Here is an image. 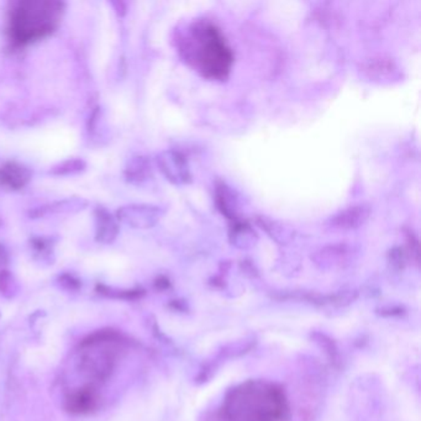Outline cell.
I'll list each match as a JSON object with an SVG mask.
<instances>
[{"mask_svg":"<svg viewBox=\"0 0 421 421\" xmlns=\"http://www.w3.org/2000/svg\"><path fill=\"white\" fill-rule=\"evenodd\" d=\"M66 4L52 0H22L9 10L8 39L14 49L52 34L61 23Z\"/></svg>","mask_w":421,"mask_h":421,"instance_id":"6da1fadb","label":"cell"},{"mask_svg":"<svg viewBox=\"0 0 421 421\" xmlns=\"http://www.w3.org/2000/svg\"><path fill=\"white\" fill-rule=\"evenodd\" d=\"M197 40V61L203 71L212 76H223L229 71L230 52L220 37L219 31L212 25H205L194 33Z\"/></svg>","mask_w":421,"mask_h":421,"instance_id":"7a4b0ae2","label":"cell"},{"mask_svg":"<svg viewBox=\"0 0 421 421\" xmlns=\"http://www.w3.org/2000/svg\"><path fill=\"white\" fill-rule=\"evenodd\" d=\"M161 215V209L155 205L129 204L118 209L115 218L119 224L128 225L134 229H148L157 224Z\"/></svg>","mask_w":421,"mask_h":421,"instance_id":"3957f363","label":"cell"},{"mask_svg":"<svg viewBox=\"0 0 421 421\" xmlns=\"http://www.w3.org/2000/svg\"><path fill=\"white\" fill-rule=\"evenodd\" d=\"M31 177V169L15 161L6 162L0 167V187L3 189L20 191L28 186Z\"/></svg>","mask_w":421,"mask_h":421,"instance_id":"277c9868","label":"cell"},{"mask_svg":"<svg viewBox=\"0 0 421 421\" xmlns=\"http://www.w3.org/2000/svg\"><path fill=\"white\" fill-rule=\"evenodd\" d=\"M96 220V241L101 243H112L120 232L118 220L107 208L98 207L94 210Z\"/></svg>","mask_w":421,"mask_h":421,"instance_id":"5b68a950","label":"cell"},{"mask_svg":"<svg viewBox=\"0 0 421 421\" xmlns=\"http://www.w3.org/2000/svg\"><path fill=\"white\" fill-rule=\"evenodd\" d=\"M88 204H89L88 200H85L83 198H68V199L50 203V204H46L39 208L33 209V210H30L28 216L31 219H40L50 214L78 213V212L85 210L88 207Z\"/></svg>","mask_w":421,"mask_h":421,"instance_id":"8992f818","label":"cell"},{"mask_svg":"<svg viewBox=\"0 0 421 421\" xmlns=\"http://www.w3.org/2000/svg\"><path fill=\"white\" fill-rule=\"evenodd\" d=\"M158 166L166 174L169 180L174 183L184 182L187 178V169L184 161L174 152H164L161 156H158Z\"/></svg>","mask_w":421,"mask_h":421,"instance_id":"52a82bcc","label":"cell"},{"mask_svg":"<svg viewBox=\"0 0 421 421\" xmlns=\"http://www.w3.org/2000/svg\"><path fill=\"white\" fill-rule=\"evenodd\" d=\"M98 398L93 389L85 388L76 393L71 394L67 400V408L74 414H88L96 409Z\"/></svg>","mask_w":421,"mask_h":421,"instance_id":"ba28073f","label":"cell"},{"mask_svg":"<svg viewBox=\"0 0 421 421\" xmlns=\"http://www.w3.org/2000/svg\"><path fill=\"white\" fill-rule=\"evenodd\" d=\"M151 174V164L146 157L136 156L129 160L125 167V178L132 184H140L142 182L148 180Z\"/></svg>","mask_w":421,"mask_h":421,"instance_id":"9c48e42d","label":"cell"},{"mask_svg":"<svg viewBox=\"0 0 421 421\" xmlns=\"http://www.w3.org/2000/svg\"><path fill=\"white\" fill-rule=\"evenodd\" d=\"M87 169V163L80 158H69L62 162L57 163L49 171V173L56 177H66V175H74V174L82 173Z\"/></svg>","mask_w":421,"mask_h":421,"instance_id":"30bf717a","label":"cell"},{"mask_svg":"<svg viewBox=\"0 0 421 421\" xmlns=\"http://www.w3.org/2000/svg\"><path fill=\"white\" fill-rule=\"evenodd\" d=\"M30 245L34 250L35 252L37 253L41 257L50 256L53 251L55 241L52 237H46V236H34L30 239Z\"/></svg>","mask_w":421,"mask_h":421,"instance_id":"8fae6325","label":"cell"},{"mask_svg":"<svg viewBox=\"0 0 421 421\" xmlns=\"http://www.w3.org/2000/svg\"><path fill=\"white\" fill-rule=\"evenodd\" d=\"M12 275L8 270H0V293L6 294L12 286Z\"/></svg>","mask_w":421,"mask_h":421,"instance_id":"7c38bea8","label":"cell"},{"mask_svg":"<svg viewBox=\"0 0 421 421\" xmlns=\"http://www.w3.org/2000/svg\"><path fill=\"white\" fill-rule=\"evenodd\" d=\"M60 282L62 286L68 289H78L80 286V282L72 275H62L60 277Z\"/></svg>","mask_w":421,"mask_h":421,"instance_id":"4fadbf2b","label":"cell"},{"mask_svg":"<svg viewBox=\"0 0 421 421\" xmlns=\"http://www.w3.org/2000/svg\"><path fill=\"white\" fill-rule=\"evenodd\" d=\"M9 262V255L6 251V246L0 243V268L3 270V268L6 267V264Z\"/></svg>","mask_w":421,"mask_h":421,"instance_id":"5bb4252c","label":"cell"},{"mask_svg":"<svg viewBox=\"0 0 421 421\" xmlns=\"http://www.w3.org/2000/svg\"><path fill=\"white\" fill-rule=\"evenodd\" d=\"M3 225V219H1V216H0V226Z\"/></svg>","mask_w":421,"mask_h":421,"instance_id":"9a60e30c","label":"cell"}]
</instances>
